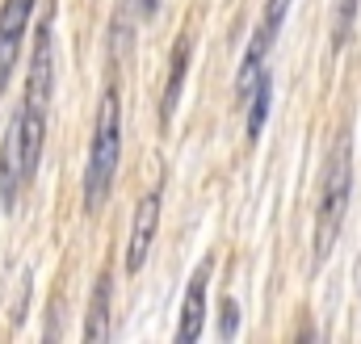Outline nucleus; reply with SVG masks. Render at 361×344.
Segmentation results:
<instances>
[{"mask_svg":"<svg viewBox=\"0 0 361 344\" xmlns=\"http://www.w3.org/2000/svg\"><path fill=\"white\" fill-rule=\"evenodd\" d=\"M109 277H101L97 281V294H92V319H89V328H85V336L89 340H105L109 336Z\"/></svg>","mask_w":361,"mask_h":344,"instance_id":"nucleus-8","label":"nucleus"},{"mask_svg":"<svg viewBox=\"0 0 361 344\" xmlns=\"http://www.w3.org/2000/svg\"><path fill=\"white\" fill-rule=\"evenodd\" d=\"M118 152H122V105H118V92L109 88L101 97V109H97V135H92V156H89V172H85V202H89V210H97L109 197V189H114Z\"/></svg>","mask_w":361,"mask_h":344,"instance_id":"nucleus-2","label":"nucleus"},{"mask_svg":"<svg viewBox=\"0 0 361 344\" xmlns=\"http://www.w3.org/2000/svg\"><path fill=\"white\" fill-rule=\"evenodd\" d=\"M135 8H139V17H152L160 8V0H135Z\"/></svg>","mask_w":361,"mask_h":344,"instance_id":"nucleus-11","label":"nucleus"},{"mask_svg":"<svg viewBox=\"0 0 361 344\" xmlns=\"http://www.w3.org/2000/svg\"><path fill=\"white\" fill-rule=\"evenodd\" d=\"M185 59H189V47L180 42L177 55H173V76H169V92H164V122L173 118V109H177V92L185 85Z\"/></svg>","mask_w":361,"mask_h":344,"instance_id":"nucleus-9","label":"nucleus"},{"mask_svg":"<svg viewBox=\"0 0 361 344\" xmlns=\"http://www.w3.org/2000/svg\"><path fill=\"white\" fill-rule=\"evenodd\" d=\"M156 223H160V193H147L135 210V227H130V248H126V269L139 273L143 260H147V248L156 240Z\"/></svg>","mask_w":361,"mask_h":344,"instance_id":"nucleus-5","label":"nucleus"},{"mask_svg":"<svg viewBox=\"0 0 361 344\" xmlns=\"http://www.w3.org/2000/svg\"><path fill=\"white\" fill-rule=\"evenodd\" d=\"M235 319H240V307L227 298V302H223V336H231V332H235Z\"/></svg>","mask_w":361,"mask_h":344,"instance_id":"nucleus-10","label":"nucleus"},{"mask_svg":"<svg viewBox=\"0 0 361 344\" xmlns=\"http://www.w3.org/2000/svg\"><path fill=\"white\" fill-rule=\"evenodd\" d=\"M206 277H210V260L193 273L189 281V294H185V311H180V324H177V340L189 344L202 336V324H206Z\"/></svg>","mask_w":361,"mask_h":344,"instance_id":"nucleus-6","label":"nucleus"},{"mask_svg":"<svg viewBox=\"0 0 361 344\" xmlns=\"http://www.w3.org/2000/svg\"><path fill=\"white\" fill-rule=\"evenodd\" d=\"M349 193H353V147L349 139H341L324 164V185H319V210H315V264H324L336 235H341V223H345V210H349Z\"/></svg>","mask_w":361,"mask_h":344,"instance_id":"nucleus-1","label":"nucleus"},{"mask_svg":"<svg viewBox=\"0 0 361 344\" xmlns=\"http://www.w3.org/2000/svg\"><path fill=\"white\" fill-rule=\"evenodd\" d=\"M269 97H273V80L269 72H261L257 76V85L248 88V139H257L261 135V126H265V118H269Z\"/></svg>","mask_w":361,"mask_h":344,"instance_id":"nucleus-7","label":"nucleus"},{"mask_svg":"<svg viewBox=\"0 0 361 344\" xmlns=\"http://www.w3.org/2000/svg\"><path fill=\"white\" fill-rule=\"evenodd\" d=\"M286 8H290V0H269V4H265V21L257 25L252 47H248V55H244V63H240V97H248V88L257 85V76L265 72V59H269V51H273V38L281 34Z\"/></svg>","mask_w":361,"mask_h":344,"instance_id":"nucleus-3","label":"nucleus"},{"mask_svg":"<svg viewBox=\"0 0 361 344\" xmlns=\"http://www.w3.org/2000/svg\"><path fill=\"white\" fill-rule=\"evenodd\" d=\"M30 8H34V0H4V8H0V92L8 85L13 59L21 51V34H25V21H30Z\"/></svg>","mask_w":361,"mask_h":344,"instance_id":"nucleus-4","label":"nucleus"}]
</instances>
